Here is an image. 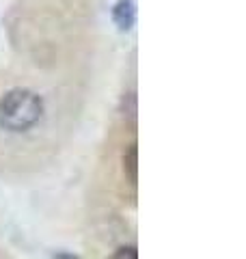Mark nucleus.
I'll list each match as a JSON object with an SVG mask.
<instances>
[{
    "label": "nucleus",
    "instance_id": "1",
    "mask_svg": "<svg viewBox=\"0 0 246 259\" xmlns=\"http://www.w3.org/2000/svg\"><path fill=\"white\" fill-rule=\"evenodd\" d=\"M44 115V102L28 89H13L0 100V125L11 132H26Z\"/></svg>",
    "mask_w": 246,
    "mask_h": 259
},
{
    "label": "nucleus",
    "instance_id": "2",
    "mask_svg": "<svg viewBox=\"0 0 246 259\" xmlns=\"http://www.w3.org/2000/svg\"><path fill=\"white\" fill-rule=\"evenodd\" d=\"M112 18H114V22L119 24V28L128 30L134 24V5L130 3V0H121V3L114 5Z\"/></svg>",
    "mask_w": 246,
    "mask_h": 259
},
{
    "label": "nucleus",
    "instance_id": "3",
    "mask_svg": "<svg viewBox=\"0 0 246 259\" xmlns=\"http://www.w3.org/2000/svg\"><path fill=\"white\" fill-rule=\"evenodd\" d=\"M123 164H126V173L130 175V182L136 184L138 180V151H136V145L128 149L126 158H123Z\"/></svg>",
    "mask_w": 246,
    "mask_h": 259
},
{
    "label": "nucleus",
    "instance_id": "4",
    "mask_svg": "<svg viewBox=\"0 0 246 259\" xmlns=\"http://www.w3.org/2000/svg\"><path fill=\"white\" fill-rule=\"evenodd\" d=\"M110 259H138V253L134 246H121L110 255Z\"/></svg>",
    "mask_w": 246,
    "mask_h": 259
}]
</instances>
